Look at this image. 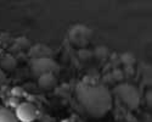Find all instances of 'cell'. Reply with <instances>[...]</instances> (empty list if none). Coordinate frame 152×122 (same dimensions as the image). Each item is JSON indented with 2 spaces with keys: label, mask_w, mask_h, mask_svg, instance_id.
I'll use <instances>...</instances> for the list:
<instances>
[{
  "label": "cell",
  "mask_w": 152,
  "mask_h": 122,
  "mask_svg": "<svg viewBox=\"0 0 152 122\" xmlns=\"http://www.w3.org/2000/svg\"><path fill=\"white\" fill-rule=\"evenodd\" d=\"M0 122H18L15 112L7 107L0 106Z\"/></svg>",
  "instance_id": "obj_2"
},
{
  "label": "cell",
  "mask_w": 152,
  "mask_h": 122,
  "mask_svg": "<svg viewBox=\"0 0 152 122\" xmlns=\"http://www.w3.org/2000/svg\"><path fill=\"white\" fill-rule=\"evenodd\" d=\"M15 116L18 122H35V120L39 117V110L32 103L23 101L16 106Z\"/></svg>",
  "instance_id": "obj_1"
}]
</instances>
